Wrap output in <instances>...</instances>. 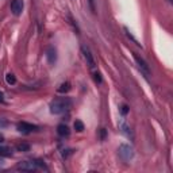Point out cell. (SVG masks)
<instances>
[{"mask_svg": "<svg viewBox=\"0 0 173 173\" xmlns=\"http://www.w3.org/2000/svg\"><path fill=\"white\" fill-rule=\"evenodd\" d=\"M72 107V100L69 97H61L56 99L50 103V112L54 115H60V114L68 111Z\"/></svg>", "mask_w": 173, "mask_h": 173, "instance_id": "obj_1", "label": "cell"}, {"mask_svg": "<svg viewBox=\"0 0 173 173\" xmlns=\"http://www.w3.org/2000/svg\"><path fill=\"white\" fill-rule=\"evenodd\" d=\"M118 153H119V157L122 158L123 161H130L132 157H134V149L131 148L130 145H126V143H122L118 149Z\"/></svg>", "mask_w": 173, "mask_h": 173, "instance_id": "obj_2", "label": "cell"}, {"mask_svg": "<svg viewBox=\"0 0 173 173\" xmlns=\"http://www.w3.org/2000/svg\"><path fill=\"white\" fill-rule=\"evenodd\" d=\"M37 130H38V126H35V124H31L27 122L18 123V131L23 132V134H30L31 131H37Z\"/></svg>", "mask_w": 173, "mask_h": 173, "instance_id": "obj_3", "label": "cell"}, {"mask_svg": "<svg viewBox=\"0 0 173 173\" xmlns=\"http://www.w3.org/2000/svg\"><path fill=\"white\" fill-rule=\"evenodd\" d=\"M23 7H24L23 0H12L11 2V12L15 16H19L23 12Z\"/></svg>", "mask_w": 173, "mask_h": 173, "instance_id": "obj_4", "label": "cell"}, {"mask_svg": "<svg viewBox=\"0 0 173 173\" xmlns=\"http://www.w3.org/2000/svg\"><path fill=\"white\" fill-rule=\"evenodd\" d=\"M134 58H135V61H137V64H138V66H139V69L145 73L146 76H149L150 75V68H149V65H148V62H146L143 58L139 56V54H137V53H134Z\"/></svg>", "mask_w": 173, "mask_h": 173, "instance_id": "obj_5", "label": "cell"}, {"mask_svg": "<svg viewBox=\"0 0 173 173\" xmlns=\"http://www.w3.org/2000/svg\"><path fill=\"white\" fill-rule=\"evenodd\" d=\"M16 168L19 169V171H26V172H34L37 171V168H38V165L37 162H30V161H22L16 165Z\"/></svg>", "mask_w": 173, "mask_h": 173, "instance_id": "obj_6", "label": "cell"}, {"mask_svg": "<svg viewBox=\"0 0 173 173\" xmlns=\"http://www.w3.org/2000/svg\"><path fill=\"white\" fill-rule=\"evenodd\" d=\"M81 51H83L84 58H85V61H87V65L89 66V68H95V60H93V57H92L89 49H88V47H85V46H83L81 47Z\"/></svg>", "mask_w": 173, "mask_h": 173, "instance_id": "obj_7", "label": "cell"}, {"mask_svg": "<svg viewBox=\"0 0 173 173\" xmlns=\"http://www.w3.org/2000/svg\"><path fill=\"white\" fill-rule=\"evenodd\" d=\"M46 56H47V60H49L50 64H54V61H56V58H57V56H56V49H54V47H51V46L47 47Z\"/></svg>", "mask_w": 173, "mask_h": 173, "instance_id": "obj_8", "label": "cell"}, {"mask_svg": "<svg viewBox=\"0 0 173 173\" xmlns=\"http://www.w3.org/2000/svg\"><path fill=\"white\" fill-rule=\"evenodd\" d=\"M57 132H58V135H61V137H68V135L71 134L69 127L66 126V124H60V126L57 127Z\"/></svg>", "mask_w": 173, "mask_h": 173, "instance_id": "obj_9", "label": "cell"}, {"mask_svg": "<svg viewBox=\"0 0 173 173\" xmlns=\"http://www.w3.org/2000/svg\"><path fill=\"white\" fill-rule=\"evenodd\" d=\"M69 89H71V84H69L68 81H65V83H62L60 87H58V92H60V93H65V92H68Z\"/></svg>", "mask_w": 173, "mask_h": 173, "instance_id": "obj_10", "label": "cell"}, {"mask_svg": "<svg viewBox=\"0 0 173 173\" xmlns=\"http://www.w3.org/2000/svg\"><path fill=\"white\" fill-rule=\"evenodd\" d=\"M6 81H7V84H10V85H15L16 79H15V76H14L12 73H7L6 75Z\"/></svg>", "mask_w": 173, "mask_h": 173, "instance_id": "obj_11", "label": "cell"}, {"mask_svg": "<svg viewBox=\"0 0 173 173\" xmlns=\"http://www.w3.org/2000/svg\"><path fill=\"white\" fill-rule=\"evenodd\" d=\"M16 150L18 152H28V150H30V145H28V143H18Z\"/></svg>", "mask_w": 173, "mask_h": 173, "instance_id": "obj_12", "label": "cell"}, {"mask_svg": "<svg viewBox=\"0 0 173 173\" xmlns=\"http://www.w3.org/2000/svg\"><path fill=\"white\" fill-rule=\"evenodd\" d=\"M11 150L8 148H3V146H0V156L2 157H10L11 156Z\"/></svg>", "mask_w": 173, "mask_h": 173, "instance_id": "obj_13", "label": "cell"}, {"mask_svg": "<svg viewBox=\"0 0 173 173\" xmlns=\"http://www.w3.org/2000/svg\"><path fill=\"white\" fill-rule=\"evenodd\" d=\"M75 130L79 131V132L84 131V123L81 122V120H76V122H75Z\"/></svg>", "mask_w": 173, "mask_h": 173, "instance_id": "obj_14", "label": "cell"}, {"mask_svg": "<svg viewBox=\"0 0 173 173\" xmlns=\"http://www.w3.org/2000/svg\"><path fill=\"white\" fill-rule=\"evenodd\" d=\"M95 3H96V0H89V7H91L92 12H96V6H95Z\"/></svg>", "mask_w": 173, "mask_h": 173, "instance_id": "obj_15", "label": "cell"}, {"mask_svg": "<svg viewBox=\"0 0 173 173\" xmlns=\"http://www.w3.org/2000/svg\"><path fill=\"white\" fill-rule=\"evenodd\" d=\"M120 112H122V115H126V114L128 112V107L126 104H123L122 107H120Z\"/></svg>", "mask_w": 173, "mask_h": 173, "instance_id": "obj_16", "label": "cell"}, {"mask_svg": "<svg viewBox=\"0 0 173 173\" xmlns=\"http://www.w3.org/2000/svg\"><path fill=\"white\" fill-rule=\"evenodd\" d=\"M93 76H95V77H93V79H95V81L100 84V83H102V77H100V73H95Z\"/></svg>", "mask_w": 173, "mask_h": 173, "instance_id": "obj_17", "label": "cell"}, {"mask_svg": "<svg viewBox=\"0 0 173 173\" xmlns=\"http://www.w3.org/2000/svg\"><path fill=\"white\" fill-rule=\"evenodd\" d=\"M6 126H8V122H7V120L0 119V127H6Z\"/></svg>", "mask_w": 173, "mask_h": 173, "instance_id": "obj_18", "label": "cell"}, {"mask_svg": "<svg viewBox=\"0 0 173 173\" xmlns=\"http://www.w3.org/2000/svg\"><path fill=\"white\" fill-rule=\"evenodd\" d=\"M3 141H4V137H3V135H0V143H2Z\"/></svg>", "mask_w": 173, "mask_h": 173, "instance_id": "obj_19", "label": "cell"}, {"mask_svg": "<svg viewBox=\"0 0 173 173\" xmlns=\"http://www.w3.org/2000/svg\"><path fill=\"white\" fill-rule=\"evenodd\" d=\"M0 102H3V93L0 92Z\"/></svg>", "mask_w": 173, "mask_h": 173, "instance_id": "obj_20", "label": "cell"}, {"mask_svg": "<svg viewBox=\"0 0 173 173\" xmlns=\"http://www.w3.org/2000/svg\"><path fill=\"white\" fill-rule=\"evenodd\" d=\"M3 165V160H2V156H0V167Z\"/></svg>", "mask_w": 173, "mask_h": 173, "instance_id": "obj_21", "label": "cell"}]
</instances>
